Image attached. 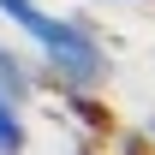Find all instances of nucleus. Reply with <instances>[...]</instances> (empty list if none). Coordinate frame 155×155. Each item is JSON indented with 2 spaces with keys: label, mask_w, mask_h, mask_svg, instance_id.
Returning <instances> with one entry per match:
<instances>
[{
  "label": "nucleus",
  "mask_w": 155,
  "mask_h": 155,
  "mask_svg": "<svg viewBox=\"0 0 155 155\" xmlns=\"http://www.w3.org/2000/svg\"><path fill=\"white\" fill-rule=\"evenodd\" d=\"M78 155H90V149H78Z\"/></svg>",
  "instance_id": "4"
},
{
  "label": "nucleus",
  "mask_w": 155,
  "mask_h": 155,
  "mask_svg": "<svg viewBox=\"0 0 155 155\" xmlns=\"http://www.w3.org/2000/svg\"><path fill=\"white\" fill-rule=\"evenodd\" d=\"M24 143H30V131H24L18 101H6V96H0V155H24Z\"/></svg>",
  "instance_id": "3"
},
{
  "label": "nucleus",
  "mask_w": 155,
  "mask_h": 155,
  "mask_svg": "<svg viewBox=\"0 0 155 155\" xmlns=\"http://www.w3.org/2000/svg\"><path fill=\"white\" fill-rule=\"evenodd\" d=\"M0 96L18 101V107L30 101V72H24V60L12 54V48H0Z\"/></svg>",
  "instance_id": "2"
},
{
  "label": "nucleus",
  "mask_w": 155,
  "mask_h": 155,
  "mask_svg": "<svg viewBox=\"0 0 155 155\" xmlns=\"http://www.w3.org/2000/svg\"><path fill=\"white\" fill-rule=\"evenodd\" d=\"M0 18L18 24L24 36L42 48V60H48V72H54L60 90L90 96L101 78H107V48H101L78 18H54V12H42L36 0H0Z\"/></svg>",
  "instance_id": "1"
}]
</instances>
